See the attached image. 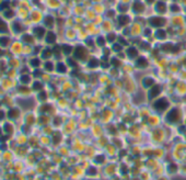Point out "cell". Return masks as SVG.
<instances>
[{"label":"cell","mask_w":186,"mask_h":180,"mask_svg":"<svg viewBox=\"0 0 186 180\" xmlns=\"http://www.w3.org/2000/svg\"><path fill=\"white\" fill-rule=\"evenodd\" d=\"M36 100L37 99L30 96V97H16V104L23 112H31L34 107L36 105Z\"/></svg>","instance_id":"6da1fadb"},{"label":"cell","mask_w":186,"mask_h":180,"mask_svg":"<svg viewBox=\"0 0 186 180\" xmlns=\"http://www.w3.org/2000/svg\"><path fill=\"white\" fill-rule=\"evenodd\" d=\"M10 29H11V34L14 38H19L20 35H22L25 31L30 30L28 26L25 24V22L18 19V18L10 22Z\"/></svg>","instance_id":"7a4b0ae2"},{"label":"cell","mask_w":186,"mask_h":180,"mask_svg":"<svg viewBox=\"0 0 186 180\" xmlns=\"http://www.w3.org/2000/svg\"><path fill=\"white\" fill-rule=\"evenodd\" d=\"M23 47L24 44L20 41L19 38H14L12 44L8 50L9 56H16V57H22L23 56Z\"/></svg>","instance_id":"3957f363"},{"label":"cell","mask_w":186,"mask_h":180,"mask_svg":"<svg viewBox=\"0 0 186 180\" xmlns=\"http://www.w3.org/2000/svg\"><path fill=\"white\" fill-rule=\"evenodd\" d=\"M16 86H18V80L16 79H11L7 76H2L1 81H0V87L6 92H8V93L13 92L16 90Z\"/></svg>","instance_id":"277c9868"},{"label":"cell","mask_w":186,"mask_h":180,"mask_svg":"<svg viewBox=\"0 0 186 180\" xmlns=\"http://www.w3.org/2000/svg\"><path fill=\"white\" fill-rule=\"evenodd\" d=\"M23 113L24 112L21 110V108H19L18 105H13V107L7 109V120H10L16 123L23 117Z\"/></svg>","instance_id":"5b68a950"},{"label":"cell","mask_w":186,"mask_h":180,"mask_svg":"<svg viewBox=\"0 0 186 180\" xmlns=\"http://www.w3.org/2000/svg\"><path fill=\"white\" fill-rule=\"evenodd\" d=\"M30 31L32 32V34L35 36V38L37 40V42L44 40L45 35L47 33V29L45 28L43 24H35V25H32L30 28Z\"/></svg>","instance_id":"8992f818"},{"label":"cell","mask_w":186,"mask_h":180,"mask_svg":"<svg viewBox=\"0 0 186 180\" xmlns=\"http://www.w3.org/2000/svg\"><path fill=\"white\" fill-rule=\"evenodd\" d=\"M13 93L16 96V97H30V96H33V90H32L31 86H23V85H19L16 86V90L13 91Z\"/></svg>","instance_id":"52a82bcc"},{"label":"cell","mask_w":186,"mask_h":180,"mask_svg":"<svg viewBox=\"0 0 186 180\" xmlns=\"http://www.w3.org/2000/svg\"><path fill=\"white\" fill-rule=\"evenodd\" d=\"M19 38L24 45H33V46H34V45H36L38 43L37 40L35 38V36L32 34V32L30 31V30L25 31L22 35H20Z\"/></svg>","instance_id":"ba28073f"},{"label":"cell","mask_w":186,"mask_h":180,"mask_svg":"<svg viewBox=\"0 0 186 180\" xmlns=\"http://www.w3.org/2000/svg\"><path fill=\"white\" fill-rule=\"evenodd\" d=\"M43 62H44V60L42 59L40 56H37V55H33V56L26 58V64H28V67H30L32 70L42 68V66H43Z\"/></svg>","instance_id":"9c48e42d"},{"label":"cell","mask_w":186,"mask_h":180,"mask_svg":"<svg viewBox=\"0 0 186 180\" xmlns=\"http://www.w3.org/2000/svg\"><path fill=\"white\" fill-rule=\"evenodd\" d=\"M1 125H2L3 134H6V135L10 136V137L16 134V122H12V121H10V120H6Z\"/></svg>","instance_id":"30bf717a"},{"label":"cell","mask_w":186,"mask_h":180,"mask_svg":"<svg viewBox=\"0 0 186 180\" xmlns=\"http://www.w3.org/2000/svg\"><path fill=\"white\" fill-rule=\"evenodd\" d=\"M13 40H14V36L12 34L0 35V48H2L4 51H8L11 44H12Z\"/></svg>","instance_id":"8fae6325"},{"label":"cell","mask_w":186,"mask_h":180,"mask_svg":"<svg viewBox=\"0 0 186 180\" xmlns=\"http://www.w3.org/2000/svg\"><path fill=\"white\" fill-rule=\"evenodd\" d=\"M43 18H44V16H42L41 12H40L37 9H31L30 16H28V21H30V23H31L32 25L41 24L40 22L43 21Z\"/></svg>","instance_id":"7c38bea8"},{"label":"cell","mask_w":186,"mask_h":180,"mask_svg":"<svg viewBox=\"0 0 186 180\" xmlns=\"http://www.w3.org/2000/svg\"><path fill=\"white\" fill-rule=\"evenodd\" d=\"M18 84L23 86H31L32 81L34 80V77L32 74H20L18 77Z\"/></svg>","instance_id":"4fadbf2b"},{"label":"cell","mask_w":186,"mask_h":180,"mask_svg":"<svg viewBox=\"0 0 186 180\" xmlns=\"http://www.w3.org/2000/svg\"><path fill=\"white\" fill-rule=\"evenodd\" d=\"M2 34H11L10 22L6 20L2 16H0V35Z\"/></svg>","instance_id":"5bb4252c"},{"label":"cell","mask_w":186,"mask_h":180,"mask_svg":"<svg viewBox=\"0 0 186 180\" xmlns=\"http://www.w3.org/2000/svg\"><path fill=\"white\" fill-rule=\"evenodd\" d=\"M0 16H2L6 20L11 22L14 19H16V10L13 9V8H9V9H6L3 10L2 12H0Z\"/></svg>","instance_id":"9a60e30c"},{"label":"cell","mask_w":186,"mask_h":180,"mask_svg":"<svg viewBox=\"0 0 186 180\" xmlns=\"http://www.w3.org/2000/svg\"><path fill=\"white\" fill-rule=\"evenodd\" d=\"M31 88L34 93H37V92H40L45 89V82L43 81V80H41L40 78H34V80L32 81Z\"/></svg>","instance_id":"2e32d148"},{"label":"cell","mask_w":186,"mask_h":180,"mask_svg":"<svg viewBox=\"0 0 186 180\" xmlns=\"http://www.w3.org/2000/svg\"><path fill=\"white\" fill-rule=\"evenodd\" d=\"M44 41L47 45H53L54 46V45L56 44V41H57L56 33H55L54 31H51V30H47V33H46V35H45Z\"/></svg>","instance_id":"e0dca14e"},{"label":"cell","mask_w":186,"mask_h":180,"mask_svg":"<svg viewBox=\"0 0 186 180\" xmlns=\"http://www.w3.org/2000/svg\"><path fill=\"white\" fill-rule=\"evenodd\" d=\"M54 56L53 53V48L49 47V46H46V47L42 48V52L40 54V57H41L43 60H49L51 59V57Z\"/></svg>","instance_id":"ac0fdd59"},{"label":"cell","mask_w":186,"mask_h":180,"mask_svg":"<svg viewBox=\"0 0 186 180\" xmlns=\"http://www.w3.org/2000/svg\"><path fill=\"white\" fill-rule=\"evenodd\" d=\"M55 22H56V20H55V18H54L53 16L46 14V16H44V18H43L42 24L46 29H51L54 26V24H55Z\"/></svg>","instance_id":"d6986e66"},{"label":"cell","mask_w":186,"mask_h":180,"mask_svg":"<svg viewBox=\"0 0 186 180\" xmlns=\"http://www.w3.org/2000/svg\"><path fill=\"white\" fill-rule=\"evenodd\" d=\"M42 69H43V71H45V73H53L54 70L56 69V65L54 64V62L51 59L44 60V62H43Z\"/></svg>","instance_id":"ffe728a7"},{"label":"cell","mask_w":186,"mask_h":180,"mask_svg":"<svg viewBox=\"0 0 186 180\" xmlns=\"http://www.w3.org/2000/svg\"><path fill=\"white\" fill-rule=\"evenodd\" d=\"M166 119H167V121H169V122H171V123L176 122V121L180 119V113H178V110H176V109H173L172 111H170V112H169V114H167Z\"/></svg>","instance_id":"44dd1931"},{"label":"cell","mask_w":186,"mask_h":180,"mask_svg":"<svg viewBox=\"0 0 186 180\" xmlns=\"http://www.w3.org/2000/svg\"><path fill=\"white\" fill-rule=\"evenodd\" d=\"M85 55H87V52L83 47L81 46H78V47L75 50V57L78 58V59H84L85 58Z\"/></svg>","instance_id":"7402d4cb"},{"label":"cell","mask_w":186,"mask_h":180,"mask_svg":"<svg viewBox=\"0 0 186 180\" xmlns=\"http://www.w3.org/2000/svg\"><path fill=\"white\" fill-rule=\"evenodd\" d=\"M167 105H169V103H167V101L165 99H160V100H158V101L154 103V108L159 111L165 110L167 108Z\"/></svg>","instance_id":"603a6c76"},{"label":"cell","mask_w":186,"mask_h":180,"mask_svg":"<svg viewBox=\"0 0 186 180\" xmlns=\"http://www.w3.org/2000/svg\"><path fill=\"white\" fill-rule=\"evenodd\" d=\"M20 73H19V70L16 69V68H8V70L6 71V74H4V76L7 77H9V78L11 79H18V77H19Z\"/></svg>","instance_id":"cb8c5ba5"},{"label":"cell","mask_w":186,"mask_h":180,"mask_svg":"<svg viewBox=\"0 0 186 180\" xmlns=\"http://www.w3.org/2000/svg\"><path fill=\"white\" fill-rule=\"evenodd\" d=\"M149 22L152 26H162L164 24V19L159 18V17H154V18H151Z\"/></svg>","instance_id":"d4e9b609"},{"label":"cell","mask_w":186,"mask_h":180,"mask_svg":"<svg viewBox=\"0 0 186 180\" xmlns=\"http://www.w3.org/2000/svg\"><path fill=\"white\" fill-rule=\"evenodd\" d=\"M161 91V87L160 86H152L150 91H149V98H154L160 93Z\"/></svg>","instance_id":"484cf974"},{"label":"cell","mask_w":186,"mask_h":180,"mask_svg":"<svg viewBox=\"0 0 186 180\" xmlns=\"http://www.w3.org/2000/svg\"><path fill=\"white\" fill-rule=\"evenodd\" d=\"M47 98H48V95H47V92L45 91V90H42V91H40V92L36 93V99H37L38 101L45 102L46 100H47Z\"/></svg>","instance_id":"4316f807"},{"label":"cell","mask_w":186,"mask_h":180,"mask_svg":"<svg viewBox=\"0 0 186 180\" xmlns=\"http://www.w3.org/2000/svg\"><path fill=\"white\" fill-rule=\"evenodd\" d=\"M57 71V73H59V74H65L67 71V66H66V64H63L61 63V62H59V63H57L56 64V69H55Z\"/></svg>","instance_id":"83f0119b"},{"label":"cell","mask_w":186,"mask_h":180,"mask_svg":"<svg viewBox=\"0 0 186 180\" xmlns=\"http://www.w3.org/2000/svg\"><path fill=\"white\" fill-rule=\"evenodd\" d=\"M61 51H63V54H65V55H69L72 52V46L68 44H63L61 45Z\"/></svg>","instance_id":"f1b7e54d"},{"label":"cell","mask_w":186,"mask_h":180,"mask_svg":"<svg viewBox=\"0 0 186 180\" xmlns=\"http://www.w3.org/2000/svg\"><path fill=\"white\" fill-rule=\"evenodd\" d=\"M133 9H134L135 12H141L142 10H143V4H142L141 2L136 1V2L134 3V6H133Z\"/></svg>","instance_id":"f546056e"},{"label":"cell","mask_w":186,"mask_h":180,"mask_svg":"<svg viewBox=\"0 0 186 180\" xmlns=\"http://www.w3.org/2000/svg\"><path fill=\"white\" fill-rule=\"evenodd\" d=\"M7 120V109L2 108L0 109V123H3Z\"/></svg>","instance_id":"4dcf8cb0"},{"label":"cell","mask_w":186,"mask_h":180,"mask_svg":"<svg viewBox=\"0 0 186 180\" xmlns=\"http://www.w3.org/2000/svg\"><path fill=\"white\" fill-rule=\"evenodd\" d=\"M118 22H119L120 25H126L127 23L129 22V18L127 16H120L118 18Z\"/></svg>","instance_id":"1f68e13d"},{"label":"cell","mask_w":186,"mask_h":180,"mask_svg":"<svg viewBox=\"0 0 186 180\" xmlns=\"http://www.w3.org/2000/svg\"><path fill=\"white\" fill-rule=\"evenodd\" d=\"M137 65H138L139 67H141V68H145V67L148 66V62H147V59H146V58L141 57V58H139V59H138V62H137Z\"/></svg>","instance_id":"d6a6232c"},{"label":"cell","mask_w":186,"mask_h":180,"mask_svg":"<svg viewBox=\"0 0 186 180\" xmlns=\"http://www.w3.org/2000/svg\"><path fill=\"white\" fill-rule=\"evenodd\" d=\"M143 86L145 87H152L153 86V79L151 78H146L145 80H143Z\"/></svg>","instance_id":"836d02e7"},{"label":"cell","mask_w":186,"mask_h":180,"mask_svg":"<svg viewBox=\"0 0 186 180\" xmlns=\"http://www.w3.org/2000/svg\"><path fill=\"white\" fill-rule=\"evenodd\" d=\"M98 65H99L98 59H94V58H92V59L89 60V67H91V68H94V67H98Z\"/></svg>","instance_id":"e575fe53"},{"label":"cell","mask_w":186,"mask_h":180,"mask_svg":"<svg viewBox=\"0 0 186 180\" xmlns=\"http://www.w3.org/2000/svg\"><path fill=\"white\" fill-rule=\"evenodd\" d=\"M128 55H129L130 57H136L137 55H138V52H137V50L134 47H130L129 50H128Z\"/></svg>","instance_id":"d590c367"},{"label":"cell","mask_w":186,"mask_h":180,"mask_svg":"<svg viewBox=\"0 0 186 180\" xmlns=\"http://www.w3.org/2000/svg\"><path fill=\"white\" fill-rule=\"evenodd\" d=\"M165 4H164L163 2H159L158 4H157V10H158L159 12H164L165 11Z\"/></svg>","instance_id":"8d00e7d4"},{"label":"cell","mask_w":186,"mask_h":180,"mask_svg":"<svg viewBox=\"0 0 186 180\" xmlns=\"http://www.w3.org/2000/svg\"><path fill=\"white\" fill-rule=\"evenodd\" d=\"M157 36H158L159 38H165L166 33H165V31H163V30H158V31H157Z\"/></svg>","instance_id":"74e56055"},{"label":"cell","mask_w":186,"mask_h":180,"mask_svg":"<svg viewBox=\"0 0 186 180\" xmlns=\"http://www.w3.org/2000/svg\"><path fill=\"white\" fill-rule=\"evenodd\" d=\"M164 50V51L165 52H170L171 50H172V48H173V46H172V44H165V45H163V47H162Z\"/></svg>","instance_id":"f35d334b"},{"label":"cell","mask_w":186,"mask_h":180,"mask_svg":"<svg viewBox=\"0 0 186 180\" xmlns=\"http://www.w3.org/2000/svg\"><path fill=\"white\" fill-rule=\"evenodd\" d=\"M115 38H116V35L114 34V33H111V34L107 35V40H108L110 42H113Z\"/></svg>","instance_id":"ab89813d"},{"label":"cell","mask_w":186,"mask_h":180,"mask_svg":"<svg viewBox=\"0 0 186 180\" xmlns=\"http://www.w3.org/2000/svg\"><path fill=\"white\" fill-rule=\"evenodd\" d=\"M112 64H113L114 66H116V67H118L120 65V63H119V60L117 59V58H114V59H112Z\"/></svg>","instance_id":"60d3db41"},{"label":"cell","mask_w":186,"mask_h":180,"mask_svg":"<svg viewBox=\"0 0 186 180\" xmlns=\"http://www.w3.org/2000/svg\"><path fill=\"white\" fill-rule=\"evenodd\" d=\"M104 43H105L104 38H98V44L100 45V46H103V45H104Z\"/></svg>","instance_id":"b9f144b4"},{"label":"cell","mask_w":186,"mask_h":180,"mask_svg":"<svg viewBox=\"0 0 186 180\" xmlns=\"http://www.w3.org/2000/svg\"><path fill=\"white\" fill-rule=\"evenodd\" d=\"M68 63H69V65H71V66H73V67H76L77 66V64H76V62L72 59V58H68Z\"/></svg>","instance_id":"7bdbcfd3"},{"label":"cell","mask_w":186,"mask_h":180,"mask_svg":"<svg viewBox=\"0 0 186 180\" xmlns=\"http://www.w3.org/2000/svg\"><path fill=\"white\" fill-rule=\"evenodd\" d=\"M113 48H114V51H116V52H119L120 50H122V46H120L119 44H115L113 46Z\"/></svg>","instance_id":"ee69618b"},{"label":"cell","mask_w":186,"mask_h":180,"mask_svg":"<svg viewBox=\"0 0 186 180\" xmlns=\"http://www.w3.org/2000/svg\"><path fill=\"white\" fill-rule=\"evenodd\" d=\"M171 10H172L173 12H177V11L180 10V8H178V7H177V6H175V4H173V6L171 7Z\"/></svg>","instance_id":"f6af8a7d"},{"label":"cell","mask_w":186,"mask_h":180,"mask_svg":"<svg viewBox=\"0 0 186 180\" xmlns=\"http://www.w3.org/2000/svg\"><path fill=\"white\" fill-rule=\"evenodd\" d=\"M177 168H176V166H174V165H171L170 166V170L171 171H174V170H176Z\"/></svg>","instance_id":"bcb514c9"},{"label":"cell","mask_w":186,"mask_h":180,"mask_svg":"<svg viewBox=\"0 0 186 180\" xmlns=\"http://www.w3.org/2000/svg\"><path fill=\"white\" fill-rule=\"evenodd\" d=\"M96 161L102 163V161H103V156H99V157H96Z\"/></svg>","instance_id":"7dc6e473"},{"label":"cell","mask_w":186,"mask_h":180,"mask_svg":"<svg viewBox=\"0 0 186 180\" xmlns=\"http://www.w3.org/2000/svg\"><path fill=\"white\" fill-rule=\"evenodd\" d=\"M89 174H91V175L95 174V169H94V168H91V169L89 170Z\"/></svg>","instance_id":"c3c4849f"},{"label":"cell","mask_w":186,"mask_h":180,"mask_svg":"<svg viewBox=\"0 0 186 180\" xmlns=\"http://www.w3.org/2000/svg\"><path fill=\"white\" fill-rule=\"evenodd\" d=\"M2 108H4V107H3V101H2V98L0 97V109H2Z\"/></svg>","instance_id":"681fc988"},{"label":"cell","mask_w":186,"mask_h":180,"mask_svg":"<svg viewBox=\"0 0 186 180\" xmlns=\"http://www.w3.org/2000/svg\"><path fill=\"white\" fill-rule=\"evenodd\" d=\"M87 44L90 45V46H92V45H93V42H92L91 40H88V41H87Z\"/></svg>","instance_id":"f907efd6"},{"label":"cell","mask_w":186,"mask_h":180,"mask_svg":"<svg viewBox=\"0 0 186 180\" xmlns=\"http://www.w3.org/2000/svg\"><path fill=\"white\" fill-rule=\"evenodd\" d=\"M120 10H122V11H126V10H127V7L126 6H122V7H120Z\"/></svg>","instance_id":"816d5d0a"},{"label":"cell","mask_w":186,"mask_h":180,"mask_svg":"<svg viewBox=\"0 0 186 180\" xmlns=\"http://www.w3.org/2000/svg\"><path fill=\"white\" fill-rule=\"evenodd\" d=\"M3 135V130H2V125H0V136Z\"/></svg>","instance_id":"f5cc1de1"},{"label":"cell","mask_w":186,"mask_h":180,"mask_svg":"<svg viewBox=\"0 0 186 180\" xmlns=\"http://www.w3.org/2000/svg\"><path fill=\"white\" fill-rule=\"evenodd\" d=\"M119 40H120V43H124V44H125V45L127 44V42L125 41V40H123V38H119Z\"/></svg>","instance_id":"db71d44e"},{"label":"cell","mask_w":186,"mask_h":180,"mask_svg":"<svg viewBox=\"0 0 186 180\" xmlns=\"http://www.w3.org/2000/svg\"><path fill=\"white\" fill-rule=\"evenodd\" d=\"M153 1H154V0H147V2L148 3H151V2H153Z\"/></svg>","instance_id":"11a10c76"},{"label":"cell","mask_w":186,"mask_h":180,"mask_svg":"<svg viewBox=\"0 0 186 180\" xmlns=\"http://www.w3.org/2000/svg\"><path fill=\"white\" fill-rule=\"evenodd\" d=\"M150 32H151V31H150V30H146V34H149Z\"/></svg>","instance_id":"9f6ffc18"},{"label":"cell","mask_w":186,"mask_h":180,"mask_svg":"<svg viewBox=\"0 0 186 180\" xmlns=\"http://www.w3.org/2000/svg\"><path fill=\"white\" fill-rule=\"evenodd\" d=\"M1 78H2V76H1V75H0V81H1Z\"/></svg>","instance_id":"6f0895ef"},{"label":"cell","mask_w":186,"mask_h":180,"mask_svg":"<svg viewBox=\"0 0 186 180\" xmlns=\"http://www.w3.org/2000/svg\"><path fill=\"white\" fill-rule=\"evenodd\" d=\"M1 2H2V0H0V3H1Z\"/></svg>","instance_id":"680465c9"}]
</instances>
